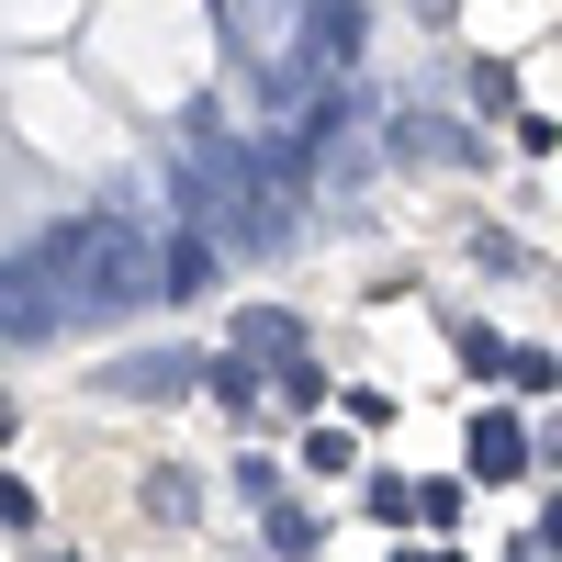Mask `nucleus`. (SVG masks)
<instances>
[{
	"label": "nucleus",
	"mask_w": 562,
	"mask_h": 562,
	"mask_svg": "<svg viewBox=\"0 0 562 562\" xmlns=\"http://www.w3.org/2000/svg\"><path fill=\"white\" fill-rule=\"evenodd\" d=\"M259 540H270V551H281V562H304V551H315V540H326V529H315V518H304V506H270V518H259Z\"/></svg>",
	"instance_id": "9"
},
{
	"label": "nucleus",
	"mask_w": 562,
	"mask_h": 562,
	"mask_svg": "<svg viewBox=\"0 0 562 562\" xmlns=\"http://www.w3.org/2000/svg\"><path fill=\"white\" fill-rule=\"evenodd\" d=\"M0 529H12V540H23V529H45V506H34V484H12V473H0Z\"/></svg>",
	"instance_id": "11"
},
{
	"label": "nucleus",
	"mask_w": 562,
	"mask_h": 562,
	"mask_svg": "<svg viewBox=\"0 0 562 562\" xmlns=\"http://www.w3.org/2000/svg\"><path fill=\"white\" fill-rule=\"evenodd\" d=\"M360 506H371V518H383V529H405V518H416V484H394V473H371V484H360Z\"/></svg>",
	"instance_id": "10"
},
{
	"label": "nucleus",
	"mask_w": 562,
	"mask_h": 562,
	"mask_svg": "<svg viewBox=\"0 0 562 562\" xmlns=\"http://www.w3.org/2000/svg\"><path fill=\"white\" fill-rule=\"evenodd\" d=\"M237 349H248V360H270V371H281V360H304V315L248 304V315H237Z\"/></svg>",
	"instance_id": "6"
},
{
	"label": "nucleus",
	"mask_w": 562,
	"mask_h": 562,
	"mask_svg": "<svg viewBox=\"0 0 562 562\" xmlns=\"http://www.w3.org/2000/svg\"><path fill=\"white\" fill-rule=\"evenodd\" d=\"M518 473H529V428L506 405H484L473 416V484H518Z\"/></svg>",
	"instance_id": "3"
},
{
	"label": "nucleus",
	"mask_w": 562,
	"mask_h": 562,
	"mask_svg": "<svg viewBox=\"0 0 562 562\" xmlns=\"http://www.w3.org/2000/svg\"><path fill=\"white\" fill-rule=\"evenodd\" d=\"M405 562H461V551H405Z\"/></svg>",
	"instance_id": "18"
},
{
	"label": "nucleus",
	"mask_w": 562,
	"mask_h": 562,
	"mask_svg": "<svg viewBox=\"0 0 562 562\" xmlns=\"http://www.w3.org/2000/svg\"><path fill=\"white\" fill-rule=\"evenodd\" d=\"M23 259H45V270H57L79 315H124V304H147V293H169V270H158V248L135 237V225H113V214H79V225H57V237H34Z\"/></svg>",
	"instance_id": "1"
},
{
	"label": "nucleus",
	"mask_w": 562,
	"mask_h": 562,
	"mask_svg": "<svg viewBox=\"0 0 562 562\" xmlns=\"http://www.w3.org/2000/svg\"><path fill=\"white\" fill-rule=\"evenodd\" d=\"M147 506L158 518H192V473H147Z\"/></svg>",
	"instance_id": "14"
},
{
	"label": "nucleus",
	"mask_w": 562,
	"mask_h": 562,
	"mask_svg": "<svg viewBox=\"0 0 562 562\" xmlns=\"http://www.w3.org/2000/svg\"><path fill=\"white\" fill-rule=\"evenodd\" d=\"M203 383H214L225 405H248V394H259V360H214V371H203Z\"/></svg>",
	"instance_id": "13"
},
{
	"label": "nucleus",
	"mask_w": 562,
	"mask_h": 562,
	"mask_svg": "<svg viewBox=\"0 0 562 562\" xmlns=\"http://www.w3.org/2000/svg\"><path fill=\"white\" fill-rule=\"evenodd\" d=\"M304 34H315L326 68H349L360 57V0H304Z\"/></svg>",
	"instance_id": "7"
},
{
	"label": "nucleus",
	"mask_w": 562,
	"mask_h": 562,
	"mask_svg": "<svg viewBox=\"0 0 562 562\" xmlns=\"http://www.w3.org/2000/svg\"><path fill=\"white\" fill-rule=\"evenodd\" d=\"M450 360L473 371V383H495V371H518V349H506L495 326H461V338H450Z\"/></svg>",
	"instance_id": "8"
},
{
	"label": "nucleus",
	"mask_w": 562,
	"mask_h": 562,
	"mask_svg": "<svg viewBox=\"0 0 562 562\" xmlns=\"http://www.w3.org/2000/svg\"><path fill=\"white\" fill-rule=\"evenodd\" d=\"M304 461H315V473H349L360 439H349V428H315V439H304Z\"/></svg>",
	"instance_id": "12"
},
{
	"label": "nucleus",
	"mask_w": 562,
	"mask_h": 562,
	"mask_svg": "<svg viewBox=\"0 0 562 562\" xmlns=\"http://www.w3.org/2000/svg\"><path fill=\"white\" fill-rule=\"evenodd\" d=\"M158 270H169V293H214V281H225V237H214V225H180V237L158 248Z\"/></svg>",
	"instance_id": "4"
},
{
	"label": "nucleus",
	"mask_w": 562,
	"mask_h": 562,
	"mask_svg": "<svg viewBox=\"0 0 562 562\" xmlns=\"http://www.w3.org/2000/svg\"><path fill=\"white\" fill-rule=\"evenodd\" d=\"M540 450H551V461H562V416H551V428H540Z\"/></svg>",
	"instance_id": "17"
},
{
	"label": "nucleus",
	"mask_w": 562,
	"mask_h": 562,
	"mask_svg": "<svg viewBox=\"0 0 562 562\" xmlns=\"http://www.w3.org/2000/svg\"><path fill=\"white\" fill-rule=\"evenodd\" d=\"M79 304H68V281L45 270V259H0V338H57Z\"/></svg>",
	"instance_id": "2"
},
{
	"label": "nucleus",
	"mask_w": 562,
	"mask_h": 562,
	"mask_svg": "<svg viewBox=\"0 0 562 562\" xmlns=\"http://www.w3.org/2000/svg\"><path fill=\"white\" fill-rule=\"evenodd\" d=\"M416 518H428V529H461V484H416Z\"/></svg>",
	"instance_id": "15"
},
{
	"label": "nucleus",
	"mask_w": 562,
	"mask_h": 562,
	"mask_svg": "<svg viewBox=\"0 0 562 562\" xmlns=\"http://www.w3.org/2000/svg\"><path fill=\"white\" fill-rule=\"evenodd\" d=\"M180 383H203V360H180V349H158V360H113V371H102V394H135V405H158V394H180Z\"/></svg>",
	"instance_id": "5"
},
{
	"label": "nucleus",
	"mask_w": 562,
	"mask_h": 562,
	"mask_svg": "<svg viewBox=\"0 0 562 562\" xmlns=\"http://www.w3.org/2000/svg\"><path fill=\"white\" fill-rule=\"evenodd\" d=\"M540 551H562V495H551V506H540Z\"/></svg>",
	"instance_id": "16"
}]
</instances>
